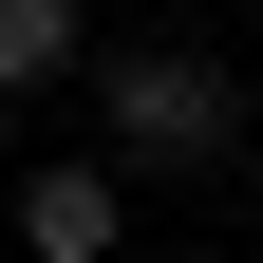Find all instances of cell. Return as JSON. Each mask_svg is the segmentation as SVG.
<instances>
[{"label":"cell","instance_id":"cell-1","mask_svg":"<svg viewBox=\"0 0 263 263\" xmlns=\"http://www.w3.org/2000/svg\"><path fill=\"white\" fill-rule=\"evenodd\" d=\"M113 151L132 170H226L245 151V76H207V57H113Z\"/></svg>","mask_w":263,"mask_h":263},{"label":"cell","instance_id":"cell-2","mask_svg":"<svg viewBox=\"0 0 263 263\" xmlns=\"http://www.w3.org/2000/svg\"><path fill=\"white\" fill-rule=\"evenodd\" d=\"M113 170H38V188H19V245H38V263H113Z\"/></svg>","mask_w":263,"mask_h":263},{"label":"cell","instance_id":"cell-3","mask_svg":"<svg viewBox=\"0 0 263 263\" xmlns=\"http://www.w3.org/2000/svg\"><path fill=\"white\" fill-rule=\"evenodd\" d=\"M76 38H94L76 0H0V94H57V76H76Z\"/></svg>","mask_w":263,"mask_h":263}]
</instances>
